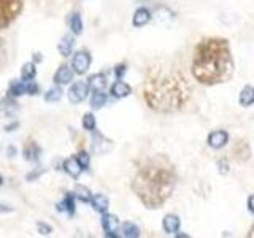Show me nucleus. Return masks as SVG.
I'll return each mask as SVG.
<instances>
[{
    "mask_svg": "<svg viewBox=\"0 0 254 238\" xmlns=\"http://www.w3.org/2000/svg\"><path fill=\"white\" fill-rule=\"evenodd\" d=\"M162 226H164V230H165L167 234H177L178 230H179V219H178V216H175V214H167L164 217Z\"/></svg>",
    "mask_w": 254,
    "mask_h": 238,
    "instance_id": "obj_14",
    "label": "nucleus"
},
{
    "mask_svg": "<svg viewBox=\"0 0 254 238\" xmlns=\"http://www.w3.org/2000/svg\"><path fill=\"white\" fill-rule=\"evenodd\" d=\"M106 102V95L103 94V91H94L92 94V99H91V106L99 110V108H102Z\"/></svg>",
    "mask_w": 254,
    "mask_h": 238,
    "instance_id": "obj_22",
    "label": "nucleus"
},
{
    "mask_svg": "<svg viewBox=\"0 0 254 238\" xmlns=\"http://www.w3.org/2000/svg\"><path fill=\"white\" fill-rule=\"evenodd\" d=\"M229 141V133L226 131H215L208 135V145L215 149H221Z\"/></svg>",
    "mask_w": 254,
    "mask_h": 238,
    "instance_id": "obj_8",
    "label": "nucleus"
},
{
    "mask_svg": "<svg viewBox=\"0 0 254 238\" xmlns=\"http://www.w3.org/2000/svg\"><path fill=\"white\" fill-rule=\"evenodd\" d=\"M38 232L43 234V235H50L51 234V227L46 226L45 222H38Z\"/></svg>",
    "mask_w": 254,
    "mask_h": 238,
    "instance_id": "obj_32",
    "label": "nucleus"
},
{
    "mask_svg": "<svg viewBox=\"0 0 254 238\" xmlns=\"http://www.w3.org/2000/svg\"><path fill=\"white\" fill-rule=\"evenodd\" d=\"M25 92V84L24 83H16V81H13L10 84V89H8V94L10 97H19V95H23Z\"/></svg>",
    "mask_w": 254,
    "mask_h": 238,
    "instance_id": "obj_26",
    "label": "nucleus"
},
{
    "mask_svg": "<svg viewBox=\"0 0 254 238\" xmlns=\"http://www.w3.org/2000/svg\"><path fill=\"white\" fill-rule=\"evenodd\" d=\"M91 205L96 212L106 213V210H108V199L102 194H96L94 197H91Z\"/></svg>",
    "mask_w": 254,
    "mask_h": 238,
    "instance_id": "obj_17",
    "label": "nucleus"
},
{
    "mask_svg": "<svg viewBox=\"0 0 254 238\" xmlns=\"http://www.w3.org/2000/svg\"><path fill=\"white\" fill-rule=\"evenodd\" d=\"M83 127L86 129V131H89V132H94L96 131V118H94V114H84V118H83Z\"/></svg>",
    "mask_w": 254,
    "mask_h": 238,
    "instance_id": "obj_29",
    "label": "nucleus"
},
{
    "mask_svg": "<svg viewBox=\"0 0 254 238\" xmlns=\"http://www.w3.org/2000/svg\"><path fill=\"white\" fill-rule=\"evenodd\" d=\"M72 79H73V70L70 69V67L69 65L59 67V70L54 75V83L64 86V84H69Z\"/></svg>",
    "mask_w": 254,
    "mask_h": 238,
    "instance_id": "obj_10",
    "label": "nucleus"
},
{
    "mask_svg": "<svg viewBox=\"0 0 254 238\" xmlns=\"http://www.w3.org/2000/svg\"><path fill=\"white\" fill-rule=\"evenodd\" d=\"M177 183L173 164L165 156H154L140 165L132 180V190L146 208H159L170 199Z\"/></svg>",
    "mask_w": 254,
    "mask_h": 238,
    "instance_id": "obj_2",
    "label": "nucleus"
},
{
    "mask_svg": "<svg viewBox=\"0 0 254 238\" xmlns=\"http://www.w3.org/2000/svg\"><path fill=\"white\" fill-rule=\"evenodd\" d=\"M111 148V141L102 137L100 133H94V138H92V149L97 154H103L106 151H110Z\"/></svg>",
    "mask_w": 254,
    "mask_h": 238,
    "instance_id": "obj_11",
    "label": "nucleus"
},
{
    "mask_svg": "<svg viewBox=\"0 0 254 238\" xmlns=\"http://www.w3.org/2000/svg\"><path fill=\"white\" fill-rule=\"evenodd\" d=\"M11 212H13L11 207L3 205V203H0V214H2V213H11Z\"/></svg>",
    "mask_w": 254,
    "mask_h": 238,
    "instance_id": "obj_33",
    "label": "nucleus"
},
{
    "mask_svg": "<svg viewBox=\"0 0 254 238\" xmlns=\"http://www.w3.org/2000/svg\"><path fill=\"white\" fill-rule=\"evenodd\" d=\"M76 160H78V164L81 165V168H89V154L88 153H78L76 154Z\"/></svg>",
    "mask_w": 254,
    "mask_h": 238,
    "instance_id": "obj_30",
    "label": "nucleus"
},
{
    "mask_svg": "<svg viewBox=\"0 0 254 238\" xmlns=\"http://www.w3.org/2000/svg\"><path fill=\"white\" fill-rule=\"evenodd\" d=\"M25 92L30 94V95H37L38 94V86L35 83H32V81H27V83H25Z\"/></svg>",
    "mask_w": 254,
    "mask_h": 238,
    "instance_id": "obj_31",
    "label": "nucleus"
},
{
    "mask_svg": "<svg viewBox=\"0 0 254 238\" xmlns=\"http://www.w3.org/2000/svg\"><path fill=\"white\" fill-rule=\"evenodd\" d=\"M0 185H2V178H0Z\"/></svg>",
    "mask_w": 254,
    "mask_h": 238,
    "instance_id": "obj_38",
    "label": "nucleus"
},
{
    "mask_svg": "<svg viewBox=\"0 0 254 238\" xmlns=\"http://www.w3.org/2000/svg\"><path fill=\"white\" fill-rule=\"evenodd\" d=\"M64 170L72 176V178H78L83 168H81V165L78 164V160L75 158V159H67L64 162Z\"/></svg>",
    "mask_w": 254,
    "mask_h": 238,
    "instance_id": "obj_19",
    "label": "nucleus"
},
{
    "mask_svg": "<svg viewBox=\"0 0 254 238\" xmlns=\"http://www.w3.org/2000/svg\"><path fill=\"white\" fill-rule=\"evenodd\" d=\"M69 26L72 32L75 33V35H79V33L83 32V21H81V16L78 15V13H72L69 16Z\"/></svg>",
    "mask_w": 254,
    "mask_h": 238,
    "instance_id": "obj_21",
    "label": "nucleus"
},
{
    "mask_svg": "<svg viewBox=\"0 0 254 238\" xmlns=\"http://www.w3.org/2000/svg\"><path fill=\"white\" fill-rule=\"evenodd\" d=\"M248 237H254V224H253V227H251V230H250V234H248Z\"/></svg>",
    "mask_w": 254,
    "mask_h": 238,
    "instance_id": "obj_37",
    "label": "nucleus"
},
{
    "mask_svg": "<svg viewBox=\"0 0 254 238\" xmlns=\"http://www.w3.org/2000/svg\"><path fill=\"white\" fill-rule=\"evenodd\" d=\"M143 97L150 108L159 113L179 111L191 99V86L175 67L159 64L146 73Z\"/></svg>",
    "mask_w": 254,
    "mask_h": 238,
    "instance_id": "obj_1",
    "label": "nucleus"
},
{
    "mask_svg": "<svg viewBox=\"0 0 254 238\" xmlns=\"http://www.w3.org/2000/svg\"><path fill=\"white\" fill-rule=\"evenodd\" d=\"M94 91H105L106 87V78L103 77L102 73H97V75H92L89 78V83H88Z\"/></svg>",
    "mask_w": 254,
    "mask_h": 238,
    "instance_id": "obj_20",
    "label": "nucleus"
},
{
    "mask_svg": "<svg viewBox=\"0 0 254 238\" xmlns=\"http://www.w3.org/2000/svg\"><path fill=\"white\" fill-rule=\"evenodd\" d=\"M19 106L18 102L13 100V97H5L0 100V114H3L6 118H13L18 113Z\"/></svg>",
    "mask_w": 254,
    "mask_h": 238,
    "instance_id": "obj_9",
    "label": "nucleus"
},
{
    "mask_svg": "<svg viewBox=\"0 0 254 238\" xmlns=\"http://www.w3.org/2000/svg\"><path fill=\"white\" fill-rule=\"evenodd\" d=\"M151 19V13L150 10L146 8H138L135 11V15H133V19H132V24L135 27H143L145 24H148Z\"/></svg>",
    "mask_w": 254,
    "mask_h": 238,
    "instance_id": "obj_15",
    "label": "nucleus"
},
{
    "mask_svg": "<svg viewBox=\"0 0 254 238\" xmlns=\"http://www.w3.org/2000/svg\"><path fill=\"white\" fill-rule=\"evenodd\" d=\"M118 226H119V221H118V217L115 214H105L103 213L102 227L105 230V235L106 237H118V234H116Z\"/></svg>",
    "mask_w": 254,
    "mask_h": 238,
    "instance_id": "obj_7",
    "label": "nucleus"
},
{
    "mask_svg": "<svg viewBox=\"0 0 254 238\" xmlns=\"http://www.w3.org/2000/svg\"><path fill=\"white\" fill-rule=\"evenodd\" d=\"M75 197L81 202H91V192L88 187L84 186H76L75 187Z\"/></svg>",
    "mask_w": 254,
    "mask_h": 238,
    "instance_id": "obj_28",
    "label": "nucleus"
},
{
    "mask_svg": "<svg viewBox=\"0 0 254 238\" xmlns=\"http://www.w3.org/2000/svg\"><path fill=\"white\" fill-rule=\"evenodd\" d=\"M23 10V0H0V29L8 27Z\"/></svg>",
    "mask_w": 254,
    "mask_h": 238,
    "instance_id": "obj_4",
    "label": "nucleus"
},
{
    "mask_svg": "<svg viewBox=\"0 0 254 238\" xmlns=\"http://www.w3.org/2000/svg\"><path fill=\"white\" fill-rule=\"evenodd\" d=\"M35 75H37V69H35V65H33L32 62L23 65L21 78H23L24 81H30V79H33V78H35Z\"/></svg>",
    "mask_w": 254,
    "mask_h": 238,
    "instance_id": "obj_24",
    "label": "nucleus"
},
{
    "mask_svg": "<svg viewBox=\"0 0 254 238\" xmlns=\"http://www.w3.org/2000/svg\"><path fill=\"white\" fill-rule=\"evenodd\" d=\"M40 156V148L35 145V143H29L24 149V158L27 160H37Z\"/></svg>",
    "mask_w": 254,
    "mask_h": 238,
    "instance_id": "obj_23",
    "label": "nucleus"
},
{
    "mask_svg": "<svg viewBox=\"0 0 254 238\" xmlns=\"http://www.w3.org/2000/svg\"><path fill=\"white\" fill-rule=\"evenodd\" d=\"M240 105L242 106H250L254 104V87L253 86H245L242 92H240Z\"/></svg>",
    "mask_w": 254,
    "mask_h": 238,
    "instance_id": "obj_18",
    "label": "nucleus"
},
{
    "mask_svg": "<svg viewBox=\"0 0 254 238\" xmlns=\"http://www.w3.org/2000/svg\"><path fill=\"white\" fill-rule=\"evenodd\" d=\"M88 92H89V84L84 83V81H78V83H75L70 87L69 99L72 104H79V102H83L88 97Z\"/></svg>",
    "mask_w": 254,
    "mask_h": 238,
    "instance_id": "obj_6",
    "label": "nucleus"
},
{
    "mask_svg": "<svg viewBox=\"0 0 254 238\" xmlns=\"http://www.w3.org/2000/svg\"><path fill=\"white\" fill-rule=\"evenodd\" d=\"M73 46H75V38H73L72 35L62 37V40L59 42V53H61V56L69 57L73 51Z\"/></svg>",
    "mask_w": 254,
    "mask_h": 238,
    "instance_id": "obj_13",
    "label": "nucleus"
},
{
    "mask_svg": "<svg viewBox=\"0 0 254 238\" xmlns=\"http://www.w3.org/2000/svg\"><path fill=\"white\" fill-rule=\"evenodd\" d=\"M2 53H3V45H2V40H0V59H2Z\"/></svg>",
    "mask_w": 254,
    "mask_h": 238,
    "instance_id": "obj_36",
    "label": "nucleus"
},
{
    "mask_svg": "<svg viewBox=\"0 0 254 238\" xmlns=\"http://www.w3.org/2000/svg\"><path fill=\"white\" fill-rule=\"evenodd\" d=\"M130 92H132L130 86L126 84L124 81H116V83L111 86V95L113 97H116V99H124Z\"/></svg>",
    "mask_w": 254,
    "mask_h": 238,
    "instance_id": "obj_12",
    "label": "nucleus"
},
{
    "mask_svg": "<svg viewBox=\"0 0 254 238\" xmlns=\"http://www.w3.org/2000/svg\"><path fill=\"white\" fill-rule=\"evenodd\" d=\"M124 72H126V65H118L116 67V77L118 78H121L124 75Z\"/></svg>",
    "mask_w": 254,
    "mask_h": 238,
    "instance_id": "obj_34",
    "label": "nucleus"
},
{
    "mask_svg": "<svg viewBox=\"0 0 254 238\" xmlns=\"http://www.w3.org/2000/svg\"><path fill=\"white\" fill-rule=\"evenodd\" d=\"M57 210L59 212L69 213V214L75 213V195H73L72 192H67V195L64 197V200L57 205Z\"/></svg>",
    "mask_w": 254,
    "mask_h": 238,
    "instance_id": "obj_16",
    "label": "nucleus"
},
{
    "mask_svg": "<svg viewBox=\"0 0 254 238\" xmlns=\"http://www.w3.org/2000/svg\"><path fill=\"white\" fill-rule=\"evenodd\" d=\"M72 67H73V72L75 73L84 75L91 67V56L86 51L76 53L75 57H73V60H72Z\"/></svg>",
    "mask_w": 254,
    "mask_h": 238,
    "instance_id": "obj_5",
    "label": "nucleus"
},
{
    "mask_svg": "<svg viewBox=\"0 0 254 238\" xmlns=\"http://www.w3.org/2000/svg\"><path fill=\"white\" fill-rule=\"evenodd\" d=\"M123 235L127 237V238H137L140 235V230L138 227L135 226V224H132V222H126L123 224Z\"/></svg>",
    "mask_w": 254,
    "mask_h": 238,
    "instance_id": "obj_25",
    "label": "nucleus"
},
{
    "mask_svg": "<svg viewBox=\"0 0 254 238\" xmlns=\"http://www.w3.org/2000/svg\"><path fill=\"white\" fill-rule=\"evenodd\" d=\"M62 97V89L61 87H51V89L45 94V100L46 102H57V100H61Z\"/></svg>",
    "mask_w": 254,
    "mask_h": 238,
    "instance_id": "obj_27",
    "label": "nucleus"
},
{
    "mask_svg": "<svg viewBox=\"0 0 254 238\" xmlns=\"http://www.w3.org/2000/svg\"><path fill=\"white\" fill-rule=\"evenodd\" d=\"M248 210L254 214V195H251L250 199H248Z\"/></svg>",
    "mask_w": 254,
    "mask_h": 238,
    "instance_id": "obj_35",
    "label": "nucleus"
},
{
    "mask_svg": "<svg viewBox=\"0 0 254 238\" xmlns=\"http://www.w3.org/2000/svg\"><path fill=\"white\" fill-rule=\"evenodd\" d=\"M233 73V59L229 42L224 38H205L194 51L192 75L199 83L215 86L229 81Z\"/></svg>",
    "mask_w": 254,
    "mask_h": 238,
    "instance_id": "obj_3",
    "label": "nucleus"
}]
</instances>
